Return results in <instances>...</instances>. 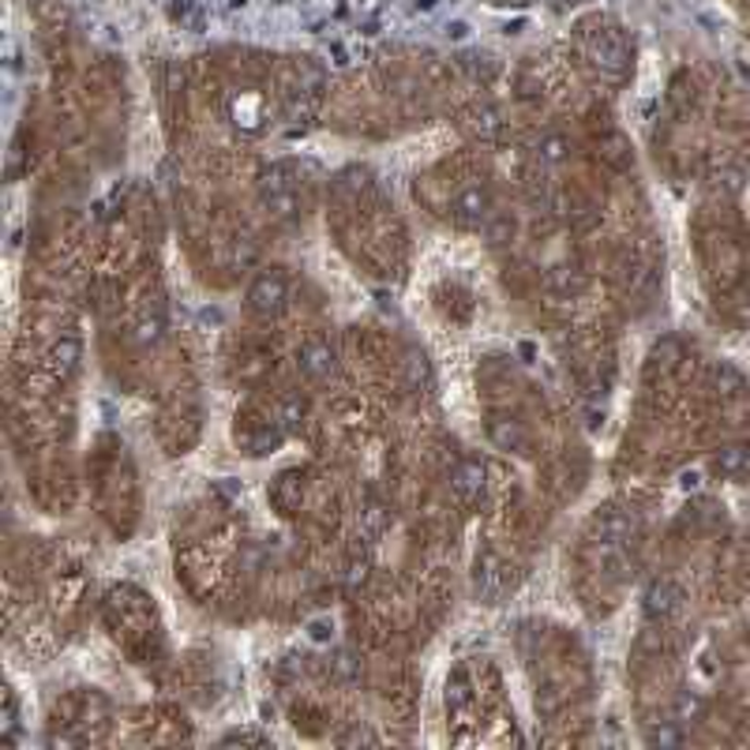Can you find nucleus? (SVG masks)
<instances>
[{"label": "nucleus", "mask_w": 750, "mask_h": 750, "mask_svg": "<svg viewBox=\"0 0 750 750\" xmlns=\"http://www.w3.org/2000/svg\"><path fill=\"white\" fill-rule=\"evenodd\" d=\"M83 500L90 503L98 526L113 541H132L143 526V477L136 466V454L116 432H98L83 451Z\"/></svg>", "instance_id": "obj_20"}, {"label": "nucleus", "mask_w": 750, "mask_h": 750, "mask_svg": "<svg viewBox=\"0 0 750 750\" xmlns=\"http://www.w3.org/2000/svg\"><path fill=\"white\" fill-rule=\"evenodd\" d=\"M345 630L357 653H417L440 635L454 608V570L383 567L345 597Z\"/></svg>", "instance_id": "obj_7"}, {"label": "nucleus", "mask_w": 750, "mask_h": 750, "mask_svg": "<svg viewBox=\"0 0 750 750\" xmlns=\"http://www.w3.org/2000/svg\"><path fill=\"white\" fill-rule=\"evenodd\" d=\"M222 376L237 391H259L293 379L290 334L282 327H259L241 319L222 345Z\"/></svg>", "instance_id": "obj_25"}, {"label": "nucleus", "mask_w": 750, "mask_h": 750, "mask_svg": "<svg viewBox=\"0 0 750 750\" xmlns=\"http://www.w3.org/2000/svg\"><path fill=\"white\" fill-rule=\"evenodd\" d=\"M95 619L132 668L162 683L173 661V646L170 630H165V615L150 589H143L139 581H109L98 593Z\"/></svg>", "instance_id": "obj_19"}, {"label": "nucleus", "mask_w": 750, "mask_h": 750, "mask_svg": "<svg viewBox=\"0 0 750 750\" xmlns=\"http://www.w3.org/2000/svg\"><path fill=\"white\" fill-rule=\"evenodd\" d=\"M196 728L188 721V705L176 698H158L147 705H132L121 713V736L116 743L128 747H176L192 743Z\"/></svg>", "instance_id": "obj_29"}, {"label": "nucleus", "mask_w": 750, "mask_h": 750, "mask_svg": "<svg viewBox=\"0 0 750 750\" xmlns=\"http://www.w3.org/2000/svg\"><path fill=\"white\" fill-rule=\"evenodd\" d=\"M95 285V214L75 204H41L23 263V297L87 308ZM90 316V311H87Z\"/></svg>", "instance_id": "obj_14"}, {"label": "nucleus", "mask_w": 750, "mask_h": 750, "mask_svg": "<svg viewBox=\"0 0 750 750\" xmlns=\"http://www.w3.org/2000/svg\"><path fill=\"white\" fill-rule=\"evenodd\" d=\"M225 743H271V736H251V731H233V736H225Z\"/></svg>", "instance_id": "obj_33"}, {"label": "nucleus", "mask_w": 750, "mask_h": 750, "mask_svg": "<svg viewBox=\"0 0 750 750\" xmlns=\"http://www.w3.org/2000/svg\"><path fill=\"white\" fill-rule=\"evenodd\" d=\"M98 593L69 544L12 537L4 548V630L15 653L46 664L87 627Z\"/></svg>", "instance_id": "obj_4"}, {"label": "nucleus", "mask_w": 750, "mask_h": 750, "mask_svg": "<svg viewBox=\"0 0 750 750\" xmlns=\"http://www.w3.org/2000/svg\"><path fill=\"white\" fill-rule=\"evenodd\" d=\"M357 683L365 710L372 713L379 731L386 739H409L420 713V687H425L417 653H394V649L357 653Z\"/></svg>", "instance_id": "obj_23"}, {"label": "nucleus", "mask_w": 750, "mask_h": 750, "mask_svg": "<svg viewBox=\"0 0 750 750\" xmlns=\"http://www.w3.org/2000/svg\"><path fill=\"white\" fill-rule=\"evenodd\" d=\"M474 386L488 446L503 462L533 469V488L555 511L578 503L593 458L570 413L548 394L541 379L507 353H488L474 372Z\"/></svg>", "instance_id": "obj_1"}, {"label": "nucleus", "mask_w": 750, "mask_h": 750, "mask_svg": "<svg viewBox=\"0 0 750 750\" xmlns=\"http://www.w3.org/2000/svg\"><path fill=\"white\" fill-rule=\"evenodd\" d=\"M316 391H308L297 379H285L274 386L244 391L230 420V443L241 458H271L282 446L305 443L311 409H316Z\"/></svg>", "instance_id": "obj_21"}, {"label": "nucleus", "mask_w": 750, "mask_h": 750, "mask_svg": "<svg viewBox=\"0 0 750 750\" xmlns=\"http://www.w3.org/2000/svg\"><path fill=\"white\" fill-rule=\"evenodd\" d=\"M698 256H702V271L710 282L716 305L728 308H747L750 293V274H747V251L743 237H739L736 222L724 210V192L716 199L713 214H705V222L698 225Z\"/></svg>", "instance_id": "obj_27"}, {"label": "nucleus", "mask_w": 750, "mask_h": 750, "mask_svg": "<svg viewBox=\"0 0 750 750\" xmlns=\"http://www.w3.org/2000/svg\"><path fill=\"white\" fill-rule=\"evenodd\" d=\"M170 222L192 274L207 290L244 285L274 241L251 204V173L181 165L170 188Z\"/></svg>", "instance_id": "obj_3"}, {"label": "nucleus", "mask_w": 750, "mask_h": 750, "mask_svg": "<svg viewBox=\"0 0 750 750\" xmlns=\"http://www.w3.org/2000/svg\"><path fill=\"white\" fill-rule=\"evenodd\" d=\"M710 469L721 480H736V484L750 480V435H747V440L716 443L713 458H710Z\"/></svg>", "instance_id": "obj_32"}, {"label": "nucleus", "mask_w": 750, "mask_h": 750, "mask_svg": "<svg viewBox=\"0 0 750 750\" xmlns=\"http://www.w3.org/2000/svg\"><path fill=\"white\" fill-rule=\"evenodd\" d=\"M121 705L102 687H69L49 702L41 743L49 750L109 747L121 736Z\"/></svg>", "instance_id": "obj_24"}, {"label": "nucleus", "mask_w": 750, "mask_h": 750, "mask_svg": "<svg viewBox=\"0 0 750 750\" xmlns=\"http://www.w3.org/2000/svg\"><path fill=\"white\" fill-rule=\"evenodd\" d=\"M552 514L555 507L533 484H521L518 477L503 484L492 507L474 521L477 541L469 552V589L480 604L488 608L507 604L526 586L544 548Z\"/></svg>", "instance_id": "obj_10"}, {"label": "nucleus", "mask_w": 750, "mask_h": 750, "mask_svg": "<svg viewBox=\"0 0 750 750\" xmlns=\"http://www.w3.org/2000/svg\"><path fill=\"white\" fill-rule=\"evenodd\" d=\"M646 555V514L630 500H608L586 514L567 548V586L589 619H608L635 586Z\"/></svg>", "instance_id": "obj_11"}, {"label": "nucleus", "mask_w": 750, "mask_h": 750, "mask_svg": "<svg viewBox=\"0 0 750 750\" xmlns=\"http://www.w3.org/2000/svg\"><path fill=\"white\" fill-rule=\"evenodd\" d=\"M345 383L372 394L386 413L435 402V368L425 345L386 323H353L342 331Z\"/></svg>", "instance_id": "obj_13"}, {"label": "nucleus", "mask_w": 750, "mask_h": 750, "mask_svg": "<svg viewBox=\"0 0 750 750\" xmlns=\"http://www.w3.org/2000/svg\"><path fill=\"white\" fill-rule=\"evenodd\" d=\"M454 95H458V79L440 64L391 61L331 87L323 116L327 124L349 132V136L386 139L420 128L440 113H451Z\"/></svg>", "instance_id": "obj_9"}, {"label": "nucleus", "mask_w": 750, "mask_h": 750, "mask_svg": "<svg viewBox=\"0 0 750 750\" xmlns=\"http://www.w3.org/2000/svg\"><path fill=\"white\" fill-rule=\"evenodd\" d=\"M357 488V474L311 454L305 462L278 469L271 484H267V503H271L274 518L290 529L293 541L327 544L342 541L353 529Z\"/></svg>", "instance_id": "obj_15"}, {"label": "nucleus", "mask_w": 750, "mask_h": 750, "mask_svg": "<svg viewBox=\"0 0 750 750\" xmlns=\"http://www.w3.org/2000/svg\"><path fill=\"white\" fill-rule=\"evenodd\" d=\"M409 196L428 222L480 241L514 204V188L495 170L492 150L474 143L428 162L409 181Z\"/></svg>", "instance_id": "obj_12"}, {"label": "nucleus", "mask_w": 750, "mask_h": 750, "mask_svg": "<svg viewBox=\"0 0 750 750\" xmlns=\"http://www.w3.org/2000/svg\"><path fill=\"white\" fill-rule=\"evenodd\" d=\"M683 608H687V589H683L679 578L672 575H656L649 578L646 593H642V615L649 623H676Z\"/></svg>", "instance_id": "obj_31"}, {"label": "nucleus", "mask_w": 750, "mask_h": 750, "mask_svg": "<svg viewBox=\"0 0 750 750\" xmlns=\"http://www.w3.org/2000/svg\"><path fill=\"white\" fill-rule=\"evenodd\" d=\"M514 653L529 687L537 739L544 747L586 743L597 702V672L586 642L567 623L526 615L514 623Z\"/></svg>", "instance_id": "obj_5"}, {"label": "nucleus", "mask_w": 750, "mask_h": 750, "mask_svg": "<svg viewBox=\"0 0 750 750\" xmlns=\"http://www.w3.org/2000/svg\"><path fill=\"white\" fill-rule=\"evenodd\" d=\"M323 222L334 248L365 282L402 285L413 271V233L406 214L368 165H345L327 176Z\"/></svg>", "instance_id": "obj_8"}, {"label": "nucleus", "mask_w": 750, "mask_h": 750, "mask_svg": "<svg viewBox=\"0 0 750 750\" xmlns=\"http://www.w3.org/2000/svg\"><path fill=\"white\" fill-rule=\"evenodd\" d=\"M4 432L30 503L64 518L83 503L79 379L8 357Z\"/></svg>", "instance_id": "obj_2"}, {"label": "nucleus", "mask_w": 750, "mask_h": 750, "mask_svg": "<svg viewBox=\"0 0 750 750\" xmlns=\"http://www.w3.org/2000/svg\"><path fill=\"white\" fill-rule=\"evenodd\" d=\"M150 402V425H155V440L170 458H188L204 440L207 428V394H204V372L192 353L188 339H176L165 349L162 365L150 379L147 394Z\"/></svg>", "instance_id": "obj_18"}, {"label": "nucleus", "mask_w": 750, "mask_h": 750, "mask_svg": "<svg viewBox=\"0 0 750 750\" xmlns=\"http://www.w3.org/2000/svg\"><path fill=\"white\" fill-rule=\"evenodd\" d=\"M327 176L300 158H271L251 173V204L271 237H293L323 214Z\"/></svg>", "instance_id": "obj_22"}, {"label": "nucleus", "mask_w": 750, "mask_h": 750, "mask_svg": "<svg viewBox=\"0 0 750 750\" xmlns=\"http://www.w3.org/2000/svg\"><path fill=\"white\" fill-rule=\"evenodd\" d=\"M319 290L305 282L290 263L278 259H263L256 271L248 274V282L241 285V319L259 327H290L308 305H316Z\"/></svg>", "instance_id": "obj_28"}, {"label": "nucleus", "mask_w": 750, "mask_h": 750, "mask_svg": "<svg viewBox=\"0 0 750 750\" xmlns=\"http://www.w3.org/2000/svg\"><path fill=\"white\" fill-rule=\"evenodd\" d=\"M544 331L578 402L601 406L619 376V334H615L612 300L593 290L578 305L555 311Z\"/></svg>", "instance_id": "obj_16"}, {"label": "nucleus", "mask_w": 750, "mask_h": 750, "mask_svg": "<svg viewBox=\"0 0 750 750\" xmlns=\"http://www.w3.org/2000/svg\"><path fill=\"white\" fill-rule=\"evenodd\" d=\"M259 544L244 514L222 492H204L173 514L170 563L173 578L192 604L237 619L244 581Z\"/></svg>", "instance_id": "obj_6"}, {"label": "nucleus", "mask_w": 750, "mask_h": 750, "mask_svg": "<svg viewBox=\"0 0 750 750\" xmlns=\"http://www.w3.org/2000/svg\"><path fill=\"white\" fill-rule=\"evenodd\" d=\"M162 690H170V698L184 705H214L218 690H222V679H218V664L214 656L204 653V649H188V653L170 661L162 676Z\"/></svg>", "instance_id": "obj_30"}, {"label": "nucleus", "mask_w": 750, "mask_h": 750, "mask_svg": "<svg viewBox=\"0 0 750 750\" xmlns=\"http://www.w3.org/2000/svg\"><path fill=\"white\" fill-rule=\"evenodd\" d=\"M443 724L454 747L526 743L507 679L492 656H462L443 679Z\"/></svg>", "instance_id": "obj_17"}, {"label": "nucleus", "mask_w": 750, "mask_h": 750, "mask_svg": "<svg viewBox=\"0 0 750 750\" xmlns=\"http://www.w3.org/2000/svg\"><path fill=\"white\" fill-rule=\"evenodd\" d=\"M570 69L593 90H619L635 72V41L608 15H589L570 30Z\"/></svg>", "instance_id": "obj_26"}]
</instances>
